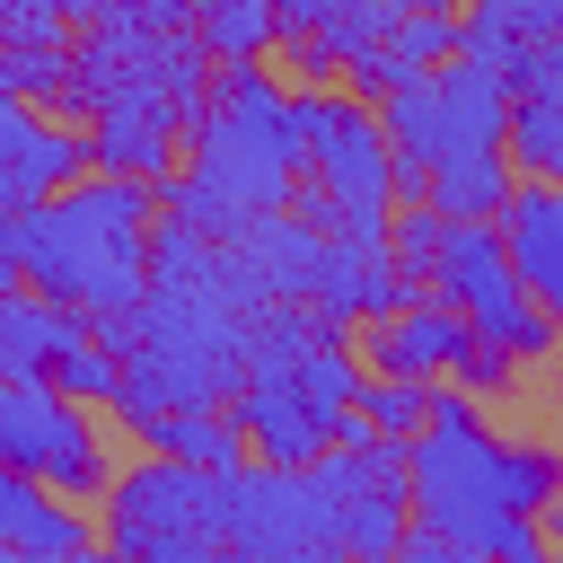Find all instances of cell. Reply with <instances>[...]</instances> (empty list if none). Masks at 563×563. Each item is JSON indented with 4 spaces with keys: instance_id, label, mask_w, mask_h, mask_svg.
Instances as JSON below:
<instances>
[{
    "instance_id": "22",
    "label": "cell",
    "mask_w": 563,
    "mask_h": 563,
    "mask_svg": "<svg viewBox=\"0 0 563 563\" xmlns=\"http://www.w3.org/2000/svg\"><path fill=\"white\" fill-rule=\"evenodd\" d=\"M185 26L220 62H264L282 44V0H185Z\"/></svg>"
},
{
    "instance_id": "4",
    "label": "cell",
    "mask_w": 563,
    "mask_h": 563,
    "mask_svg": "<svg viewBox=\"0 0 563 563\" xmlns=\"http://www.w3.org/2000/svg\"><path fill=\"white\" fill-rule=\"evenodd\" d=\"M352 396H361V369L343 352V325L317 299H264L255 343H246V378L229 396L246 449L282 457V466H308L317 449H334L343 431H361Z\"/></svg>"
},
{
    "instance_id": "7",
    "label": "cell",
    "mask_w": 563,
    "mask_h": 563,
    "mask_svg": "<svg viewBox=\"0 0 563 563\" xmlns=\"http://www.w3.org/2000/svg\"><path fill=\"white\" fill-rule=\"evenodd\" d=\"M422 290L449 299V308L475 325V343H493L501 361H528V352L554 343V325H545V308L519 290L493 220H449L440 246H431V264H422Z\"/></svg>"
},
{
    "instance_id": "13",
    "label": "cell",
    "mask_w": 563,
    "mask_h": 563,
    "mask_svg": "<svg viewBox=\"0 0 563 563\" xmlns=\"http://www.w3.org/2000/svg\"><path fill=\"white\" fill-rule=\"evenodd\" d=\"M457 53L493 62L501 88H537L563 97V0H475V18L457 26Z\"/></svg>"
},
{
    "instance_id": "18",
    "label": "cell",
    "mask_w": 563,
    "mask_h": 563,
    "mask_svg": "<svg viewBox=\"0 0 563 563\" xmlns=\"http://www.w3.org/2000/svg\"><path fill=\"white\" fill-rule=\"evenodd\" d=\"M387 0H282V44H299L317 70H352L387 35Z\"/></svg>"
},
{
    "instance_id": "12",
    "label": "cell",
    "mask_w": 563,
    "mask_h": 563,
    "mask_svg": "<svg viewBox=\"0 0 563 563\" xmlns=\"http://www.w3.org/2000/svg\"><path fill=\"white\" fill-rule=\"evenodd\" d=\"M378 334H369V361L378 369H396V378H457V387H493L501 396V378H510V361L493 352V343H475V325L449 308V299H396L387 317H369Z\"/></svg>"
},
{
    "instance_id": "5",
    "label": "cell",
    "mask_w": 563,
    "mask_h": 563,
    "mask_svg": "<svg viewBox=\"0 0 563 563\" xmlns=\"http://www.w3.org/2000/svg\"><path fill=\"white\" fill-rule=\"evenodd\" d=\"M26 238V290L79 308L88 325L132 317L150 282V185L141 176H70L18 211Z\"/></svg>"
},
{
    "instance_id": "21",
    "label": "cell",
    "mask_w": 563,
    "mask_h": 563,
    "mask_svg": "<svg viewBox=\"0 0 563 563\" xmlns=\"http://www.w3.org/2000/svg\"><path fill=\"white\" fill-rule=\"evenodd\" d=\"M150 449H167V457H185V466H238L246 457V431H238V413H220V405H167V413H150V422H132Z\"/></svg>"
},
{
    "instance_id": "28",
    "label": "cell",
    "mask_w": 563,
    "mask_h": 563,
    "mask_svg": "<svg viewBox=\"0 0 563 563\" xmlns=\"http://www.w3.org/2000/svg\"><path fill=\"white\" fill-rule=\"evenodd\" d=\"M26 282V238H18V202H0V290Z\"/></svg>"
},
{
    "instance_id": "14",
    "label": "cell",
    "mask_w": 563,
    "mask_h": 563,
    "mask_svg": "<svg viewBox=\"0 0 563 563\" xmlns=\"http://www.w3.org/2000/svg\"><path fill=\"white\" fill-rule=\"evenodd\" d=\"M493 229H501V255H510L519 290H528V299L545 308V325L563 334V185H545V176L510 185L501 211H493Z\"/></svg>"
},
{
    "instance_id": "9",
    "label": "cell",
    "mask_w": 563,
    "mask_h": 563,
    "mask_svg": "<svg viewBox=\"0 0 563 563\" xmlns=\"http://www.w3.org/2000/svg\"><path fill=\"white\" fill-rule=\"evenodd\" d=\"M220 545L255 554V563H317V554H343L334 537V510L317 493L308 466H282V457H238L220 475Z\"/></svg>"
},
{
    "instance_id": "23",
    "label": "cell",
    "mask_w": 563,
    "mask_h": 563,
    "mask_svg": "<svg viewBox=\"0 0 563 563\" xmlns=\"http://www.w3.org/2000/svg\"><path fill=\"white\" fill-rule=\"evenodd\" d=\"M501 150H510V167H519V176L563 185V97L519 88V97H510V123H501Z\"/></svg>"
},
{
    "instance_id": "1",
    "label": "cell",
    "mask_w": 563,
    "mask_h": 563,
    "mask_svg": "<svg viewBox=\"0 0 563 563\" xmlns=\"http://www.w3.org/2000/svg\"><path fill=\"white\" fill-rule=\"evenodd\" d=\"M264 282L229 255V238H202L185 220L150 229V282L132 299L123 325V378H114V413L150 422L167 405H229L246 378V343L264 317Z\"/></svg>"
},
{
    "instance_id": "29",
    "label": "cell",
    "mask_w": 563,
    "mask_h": 563,
    "mask_svg": "<svg viewBox=\"0 0 563 563\" xmlns=\"http://www.w3.org/2000/svg\"><path fill=\"white\" fill-rule=\"evenodd\" d=\"M387 9H431V0H387Z\"/></svg>"
},
{
    "instance_id": "16",
    "label": "cell",
    "mask_w": 563,
    "mask_h": 563,
    "mask_svg": "<svg viewBox=\"0 0 563 563\" xmlns=\"http://www.w3.org/2000/svg\"><path fill=\"white\" fill-rule=\"evenodd\" d=\"M334 325L352 317H387L396 299H413V273L387 255V238H352V229H325V264H317V290H308Z\"/></svg>"
},
{
    "instance_id": "3",
    "label": "cell",
    "mask_w": 563,
    "mask_h": 563,
    "mask_svg": "<svg viewBox=\"0 0 563 563\" xmlns=\"http://www.w3.org/2000/svg\"><path fill=\"white\" fill-rule=\"evenodd\" d=\"M158 185H167V211L202 238H229L255 211H282L299 194V106L264 70L229 62V79L194 106V167L185 176L167 167Z\"/></svg>"
},
{
    "instance_id": "2",
    "label": "cell",
    "mask_w": 563,
    "mask_h": 563,
    "mask_svg": "<svg viewBox=\"0 0 563 563\" xmlns=\"http://www.w3.org/2000/svg\"><path fill=\"white\" fill-rule=\"evenodd\" d=\"M405 484H413V519L440 528L457 554L537 563L545 554L537 510L563 493V457L528 440H493L475 413V387L431 378V413L405 440Z\"/></svg>"
},
{
    "instance_id": "19",
    "label": "cell",
    "mask_w": 563,
    "mask_h": 563,
    "mask_svg": "<svg viewBox=\"0 0 563 563\" xmlns=\"http://www.w3.org/2000/svg\"><path fill=\"white\" fill-rule=\"evenodd\" d=\"M79 545H88V519H79L70 501H53V484L0 466V554H44V563H62V554H79Z\"/></svg>"
},
{
    "instance_id": "15",
    "label": "cell",
    "mask_w": 563,
    "mask_h": 563,
    "mask_svg": "<svg viewBox=\"0 0 563 563\" xmlns=\"http://www.w3.org/2000/svg\"><path fill=\"white\" fill-rule=\"evenodd\" d=\"M88 167V141L79 132H62L35 97H18V88H0V202H35V194H53V185H70Z\"/></svg>"
},
{
    "instance_id": "25",
    "label": "cell",
    "mask_w": 563,
    "mask_h": 563,
    "mask_svg": "<svg viewBox=\"0 0 563 563\" xmlns=\"http://www.w3.org/2000/svg\"><path fill=\"white\" fill-rule=\"evenodd\" d=\"M352 413H361L369 431H387V440H413L422 413H431V378H396V369H378V378H361Z\"/></svg>"
},
{
    "instance_id": "11",
    "label": "cell",
    "mask_w": 563,
    "mask_h": 563,
    "mask_svg": "<svg viewBox=\"0 0 563 563\" xmlns=\"http://www.w3.org/2000/svg\"><path fill=\"white\" fill-rule=\"evenodd\" d=\"M0 466L53 484V493H97L106 457L97 431L79 422V405L53 378H0Z\"/></svg>"
},
{
    "instance_id": "6",
    "label": "cell",
    "mask_w": 563,
    "mask_h": 563,
    "mask_svg": "<svg viewBox=\"0 0 563 563\" xmlns=\"http://www.w3.org/2000/svg\"><path fill=\"white\" fill-rule=\"evenodd\" d=\"M299 106V185H308V211L325 229H352V238H387V211H396V150L378 132L369 106L352 97H290Z\"/></svg>"
},
{
    "instance_id": "24",
    "label": "cell",
    "mask_w": 563,
    "mask_h": 563,
    "mask_svg": "<svg viewBox=\"0 0 563 563\" xmlns=\"http://www.w3.org/2000/svg\"><path fill=\"white\" fill-rule=\"evenodd\" d=\"M44 378H53L70 405H114V378H123V361H114V343L88 325L79 343H62V352H53V369H44Z\"/></svg>"
},
{
    "instance_id": "17",
    "label": "cell",
    "mask_w": 563,
    "mask_h": 563,
    "mask_svg": "<svg viewBox=\"0 0 563 563\" xmlns=\"http://www.w3.org/2000/svg\"><path fill=\"white\" fill-rule=\"evenodd\" d=\"M88 158L114 167V176L158 185L176 167V114L150 106V97H88Z\"/></svg>"
},
{
    "instance_id": "10",
    "label": "cell",
    "mask_w": 563,
    "mask_h": 563,
    "mask_svg": "<svg viewBox=\"0 0 563 563\" xmlns=\"http://www.w3.org/2000/svg\"><path fill=\"white\" fill-rule=\"evenodd\" d=\"M308 475H317V493H325V510H334L343 554H396V545H405V528H413L405 440H387V431L361 422V431H343L334 449H317Z\"/></svg>"
},
{
    "instance_id": "27",
    "label": "cell",
    "mask_w": 563,
    "mask_h": 563,
    "mask_svg": "<svg viewBox=\"0 0 563 563\" xmlns=\"http://www.w3.org/2000/svg\"><path fill=\"white\" fill-rule=\"evenodd\" d=\"M440 229H449V211H431V202H413V211H387V255H396V264L422 282V264H431Z\"/></svg>"
},
{
    "instance_id": "8",
    "label": "cell",
    "mask_w": 563,
    "mask_h": 563,
    "mask_svg": "<svg viewBox=\"0 0 563 563\" xmlns=\"http://www.w3.org/2000/svg\"><path fill=\"white\" fill-rule=\"evenodd\" d=\"M106 545L141 554V563H194L220 545V466H185V457H150L106 493Z\"/></svg>"
},
{
    "instance_id": "20",
    "label": "cell",
    "mask_w": 563,
    "mask_h": 563,
    "mask_svg": "<svg viewBox=\"0 0 563 563\" xmlns=\"http://www.w3.org/2000/svg\"><path fill=\"white\" fill-rule=\"evenodd\" d=\"M88 334V317L79 308H62V299H44V290H0V378H44L53 369V352L62 343H79Z\"/></svg>"
},
{
    "instance_id": "26",
    "label": "cell",
    "mask_w": 563,
    "mask_h": 563,
    "mask_svg": "<svg viewBox=\"0 0 563 563\" xmlns=\"http://www.w3.org/2000/svg\"><path fill=\"white\" fill-rule=\"evenodd\" d=\"M70 18H97V0H0V44H62Z\"/></svg>"
}]
</instances>
